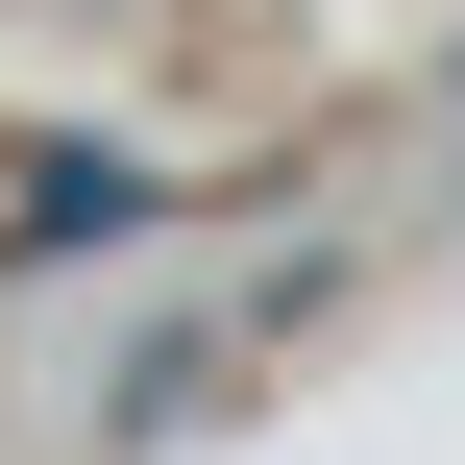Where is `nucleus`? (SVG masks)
Here are the masks:
<instances>
[{
  "instance_id": "nucleus-1",
  "label": "nucleus",
  "mask_w": 465,
  "mask_h": 465,
  "mask_svg": "<svg viewBox=\"0 0 465 465\" xmlns=\"http://www.w3.org/2000/svg\"><path fill=\"white\" fill-rule=\"evenodd\" d=\"M123 221H147L123 147H49V172H25V245H123Z\"/></svg>"
}]
</instances>
